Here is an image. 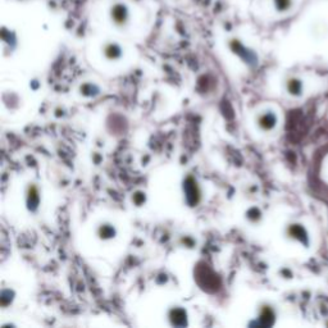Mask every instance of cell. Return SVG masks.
Returning a JSON list of instances; mask_svg holds the SVG:
<instances>
[{
  "label": "cell",
  "instance_id": "obj_1",
  "mask_svg": "<svg viewBox=\"0 0 328 328\" xmlns=\"http://www.w3.org/2000/svg\"><path fill=\"white\" fill-rule=\"evenodd\" d=\"M109 16L117 26H123L129 22L130 9L123 3H114L109 9Z\"/></svg>",
  "mask_w": 328,
  "mask_h": 328
},
{
  "label": "cell",
  "instance_id": "obj_2",
  "mask_svg": "<svg viewBox=\"0 0 328 328\" xmlns=\"http://www.w3.org/2000/svg\"><path fill=\"white\" fill-rule=\"evenodd\" d=\"M272 7L278 14H286L294 9L295 0H272Z\"/></svg>",
  "mask_w": 328,
  "mask_h": 328
}]
</instances>
